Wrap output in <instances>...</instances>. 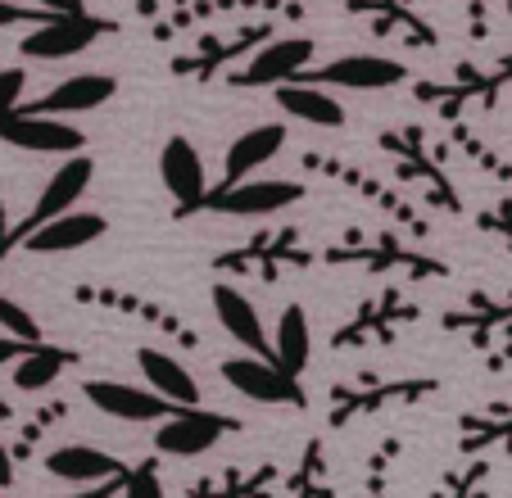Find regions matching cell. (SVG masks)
<instances>
[{"mask_svg":"<svg viewBox=\"0 0 512 498\" xmlns=\"http://www.w3.org/2000/svg\"><path fill=\"white\" fill-rule=\"evenodd\" d=\"M485 231H494V236H503L512 245V200H503V204H494L490 213H485Z\"/></svg>","mask_w":512,"mask_h":498,"instance_id":"obj_34","label":"cell"},{"mask_svg":"<svg viewBox=\"0 0 512 498\" xmlns=\"http://www.w3.org/2000/svg\"><path fill=\"white\" fill-rule=\"evenodd\" d=\"M73 363V354L68 349H55V345H28V354L14 358V385H19L23 394H41L50 390V385L59 381V372Z\"/></svg>","mask_w":512,"mask_h":498,"instance_id":"obj_24","label":"cell"},{"mask_svg":"<svg viewBox=\"0 0 512 498\" xmlns=\"http://www.w3.org/2000/svg\"><path fill=\"white\" fill-rule=\"evenodd\" d=\"M0 141L14 145V150H28V154H82L87 145V132L73 127L68 118H46V114H23L14 109L5 123H0Z\"/></svg>","mask_w":512,"mask_h":498,"instance_id":"obj_13","label":"cell"},{"mask_svg":"<svg viewBox=\"0 0 512 498\" xmlns=\"http://www.w3.org/2000/svg\"><path fill=\"white\" fill-rule=\"evenodd\" d=\"M508 87H512V55H499L494 64H454L449 82H413V96L422 105H435L445 118H458L472 105L494 109Z\"/></svg>","mask_w":512,"mask_h":498,"instance_id":"obj_1","label":"cell"},{"mask_svg":"<svg viewBox=\"0 0 512 498\" xmlns=\"http://www.w3.org/2000/svg\"><path fill=\"white\" fill-rule=\"evenodd\" d=\"M105 231L109 222L100 213H59V218L41 222L37 231H28L19 245L32 249V254H68V249H82L91 240H100Z\"/></svg>","mask_w":512,"mask_h":498,"instance_id":"obj_19","label":"cell"},{"mask_svg":"<svg viewBox=\"0 0 512 498\" xmlns=\"http://www.w3.org/2000/svg\"><path fill=\"white\" fill-rule=\"evenodd\" d=\"M50 14L46 10H37V5H14V0H0V32L5 28H23V23H46Z\"/></svg>","mask_w":512,"mask_h":498,"instance_id":"obj_32","label":"cell"},{"mask_svg":"<svg viewBox=\"0 0 512 498\" xmlns=\"http://www.w3.org/2000/svg\"><path fill=\"white\" fill-rule=\"evenodd\" d=\"M295 82H313V87H349V91H390L408 82V68L390 55H340L322 68H304Z\"/></svg>","mask_w":512,"mask_h":498,"instance_id":"obj_9","label":"cell"},{"mask_svg":"<svg viewBox=\"0 0 512 498\" xmlns=\"http://www.w3.org/2000/svg\"><path fill=\"white\" fill-rule=\"evenodd\" d=\"M286 123H259L250 132H241L232 145H227L223 159V186H236L245 177H254L263 163H272L281 150H286Z\"/></svg>","mask_w":512,"mask_h":498,"instance_id":"obj_18","label":"cell"},{"mask_svg":"<svg viewBox=\"0 0 512 498\" xmlns=\"http://www.w3.org/2000/svg\"><path fill=\"white\" fill-rule=\"evenodd\" d=\"M313 358V331H309V313H304L300 304H286L277 317V336H272V358L268 363H277L286 376H295L300 381L304 367H309Z\"/></svg>","mask_w":512,"mask_h":498,"instance_id":"obj_22","label":"cell"},{"mask_svg":"<svg viewBox=\"0 0 512 498\" xmlns=\"http://www.w3.org/2000/svg\"><path fill=\"white\" fill-rule=\"evenodd\" d=\"M91 177H96V163H91L87 154H68L55 173H50V182L41 186L32 213L19 222V227H14V245H19L28 231H37L41 222H50V218H59V213H73V209H78V200L87 195Z\"/></svg>","mask_w":512,"mask_h":498,"instance_id":"obj_11","label":"cell"},{"mask_svg":"<svg viewBox=\"0 0 512 498\" xmlns=\"http://www.w3.org/2000/svg\"><path fill=\"white\" fill-rule=\"evenodd\" d=\"M118 32L114 19H100V14H50L46 23H37V32L19 41L23 59H73L82 50H91L100 37Z\"/></svg>","mask_w":512,"mask_h":498,"instance_id":"obj_5","label":"cell"},{"mask_svg":"<svg viewBox=\"0 0 512 498\" xmlns=\"http://www.w3.org/2000/svg\"><path fill=\"white\" fill-rule=\"evenodd\" d=\"M118 489H123V480H105V485H96V489H78V494H68V498H114Z\"/></svg>","mask_w":512,"mask_h":498,"instance_id":"obj_38","label":"cell"},{"mask_svg":"<svg viewBox=\"0 0 512 498\" xmlns=\"http://www.w3.org/2000/svg\"><path fill=\"white\" fill-rule=\"evenodd\" d=\"M23 87H28V68H0V123L23 105Z\"/></svg>","mask_w":512,"mask_h":498,"instance_id":"obj_31","label":"cell"},{"mask_svg":"<svg viewBox=\"0 0 512 498\" xmlns=\"http://www.w3.org/2000/svg\"><path fill=\"white\" fill-rule=\"evenodd\" d=\"M209 299H213V313H218L223 331L236 340V345L250 349L254 358H272V340H268V331H263L259 308H254V299H250V295H241L236 286L218 281V286L209 290Z\"/></svg>","mask_w":512,"mask_h":498,"instance_id":"obj_17","label":"cell"},{"mask_svg":"<svg viewBox=\"0 0 512 498\" xmlns=\"http://www.w3.org/2000/svg\"><path fill=\"white\" fill-rule=\"evenodd\" d=\"M499 322H512V295H503V299H476L472 304V313H454L449 317V326H499Z\"/></svg>","mask_w":512,"mask_h":498,"instance_id":"obj_29","label":"cell"},{"mask_svg":"<svg viewBox=\"0 0 512 498\" xmlns=\"http://www.w3.org/2000/svg\"><path fill=\"white\" fill-rule=\"evenodd\" d=\"M467 37L472 41L490 37V0H467Z\"/></svg>","mask_w":512,"mask_h":498,"instance_id":"obj_33","label":"cell"},{"mask_svg":"<svg viewBox=\"0 0 512 498\" xmlns=\"http://www.w3.org/2000/svg\"><path fill=\"white\" fill-rule=\"evenodd\" d=\"M508 19H512V0H508Z\"/></svg>","mask_w":512,"mask_h":498,"instance_id":"obj_42","label":"cell"},{"mask_svg":"<svg viewBox=\"0 0 512 498\" xmlns=\"http://www.w3.org/2000/svg\"><path fill=\"white\" fill-rule=\"evenodd\" d=\"M10 417H14V408H10V399L0 394V422H10Z\"/></svg>","mask_w":512,"mask_h":498,"instance_id":"obj_41","label":"cell"},{"mask_svg":"<svg viewBox=\"0 0 512 498\" xmlns=\"http://www.w3.org/2000/svg\"><path fill=\"white\" fill-rule=\"evenodd\" d=\"M336 259H363V263H372V268H408V272H417V277L445 272V263H431V259H422V254H413V249H399L395 240H381L377 249H340Z\"/></svg>","mask_w":512,"mask_h":498,"instance_id":"obj_25","label":"cell"},{"mask_svg":"<svg viewBox=\"0 0 512 498\" xmlns=\"http://www.w3.org/2000/svg\"><path fill=\"white\" fill-rule=\"evenodd\" d=\"M5 200H0V263H5V254H10L14 249V227H10V218H5Z\"/></svg>","mask_w":512,"mask_h":498,"instance_id":"obj_37","label":"cell"},{"mask_svg":"<svg viewBox=\"0 0 512 498\" xmlns=\"http://www.w3.org/2000/svg\"><path fill=\"white\" fill-rule=\"evenodd\" d=\"M313 55H318V41L313 37H268L245 68L227 73V87L236 91H254V87H286L304 68H313Z\"/></svg>","mask_w":512,"mask_h":498,"instance_id":"obj_4","label":"cell"},{"mask_svg":"<svg viewBox=\"0 0 512 498\" xmlns=\"http://www.w3.org/2000/svg\"><path fill=\"white\" fill-rule=\"evenodd\" d=\"M82 394L91 399V408H100L105 417L114 422H136V426H150V422H164L173 403L159 399L155 390L145 385H127V381H109V376H96V381L82 385Z\"/></svg>","mask_w":512,"mask_h":498,"instance_id":"obj_14","label":"cell"},{"mask_svg":"<svg viewBox=\"0 0 512 498\" xmlns=\"http://www.w3.org/2000/svg\"><path fill=\"white\" fill-rule=\"evenodd\" d=\"M159 177H164L168 195H173V218H195L209 195V177H204V159L186 136H168L159 150Z\"/></svg>","mask_w":512,"mask_h":498,"instance_id":"obj_12","label":"cell"},{"mask_svg":"<svg viewBox=\"0 0 512 498\" xmlns=\"http://www.w3.org/2000/svg\"><path fill=\"white\" fill-rule=\"evenodd\" d=\"M272 32H277V19L241 23V28H232V32H200V41H195L191 50L173 55L168 73H173V77H191V82H213V77H223V68L250 59L254 50L272 37Z\"/></svg>","mask_w":512,"mask_h":498,"instance_id":"obj_2","label":"cell"},{"mask_svg":"<svg viewBox=\"0 0 512 498\" xmlns=\"http://www.w3.org/2000/svg\"><path fill=\"white\" fill-rule=\"evenodd\" d=\"M227 14H263V19H304L300 0H177L173 14H155V28L150 37L155 41H177L186 32H200L204 23L227 19Z\"/></svg>","mask_w":512,"mask_h":498,"instance_id":"obj_3","label":"cell"},{"mask_svg":"<svg viewBox=\"0 0 512 498\" xmlns=\"http://www.w3.org/2000/svg\"><path fill=\"white\" fill-rule=\"evenodd\" d=\"M277 105H281V114L300 118V123L345 127V105L327 87H313V82H286V87H277Z\"/></svg>","mask_w":512,"mask_h":498,"instance_id":"obj_23","label":"cell"},{"mask_svg":"<svg viewBox=\"0 0 512 498\" xmlns=\"http://www.w3.org/2000/svg\"><path fill=\"white\" fill-rule=\"evenodd\" d=\"M304 200L300 182H277V177H245L236 186H218L204 195L200 213H227V218H268Z\"/></svg>","mask_w":512,"mask_h":498,"instance_id":"obj_6","label":"cell"},{"mask_svg":"<svg viewBox=\"0 0 512 498\" xmlns=\"http://www.w3.org/2000/svg\"><path fill=\"white\" fill-rule=\"evenodd\" d=\"M46 471L55 480L68 485H105V480H123L127 467L105 449H91V444H64V449L46 453Z\"/></svg>","mask_w":512,"mask_h":498,"instance_id":"obj_20","label":"cell"},{"mask_svg":"<svg viewBox=\"0 0 512 498\" xmlns=\"http://www.w3.org/2000/svg\"><path fill=\"white\" fill-rule=\"evenodd\" d=\"M136 367H141V376H145V390H155L159 399H168L173 408H195V403H200V385L186 372V363H177L173 354H164V349H141Z\"/></svg>","mask_w":512,"mask_h":498,"instance_id":"obj_21","label":"cell"},{"mask_svg":"<svg viewBox=\"0 0 512 498\" xmlns=\"http://www.w3.org/2000/svg\"><path fill=\"white\" fill-rule=\"evenodd\" d=\"M345 14L368 23L372 37L404 41V46H413V50L440 46V32L431 28V19L417 10L413 0H345Z\"/></svg>","mask_w":512,"mask_h":498,"instance_id":"obj_8","label":"cell"},{"mask_svg":"<svg viewBox=\"0 0 512 498\" xmlns=\"http://www.w3.org/2000/svg\"><path fill=\"white\" fill-rule=\"evenodd\" d=\"M14 485V462H10V449H5V440H0V489Z\"/></svg>","mask_w":512,"mask_h":498,"instance_id":"obj_39","label":"cell"},{"mask_svg":"<svg viewBox=\"0 0 512 498\" xmlns=\"http://www.w3.org/2000/svg\"><path fill=\"white\" fill-rule=\"evenodd\" d=\"M223 381L232 385L236 394H245V399L254 403H295V408H304V385L295 381V376H286L277 363H268V358H227L223 363Z\"/></svg>","mask_w":512,"mask_h":498,"instance_id":"obj_15","label":"cell"},{"mask_svg":"<svg viewBox=\"0 0 512 498\" xmlns=\"http://www.w3.org/2000/svg\"><path fill=\"white\" fill-rule=\"evenodd\" d=\"M118 494L123 498H168L155 462H136V467L123 476V489H118Z\"/></svg>","mask_w":512,"mask_h":498,"instance_id":"obj_30","label":"cell"},{"mask_svg":"<svg viewBox=\"0 0 512 498\" xmlns=\"http://www.w3.org/2000/svg\"><path fill=\"white\" fill-rule=\"evenodd\" d=\"M454 141H458V150H463L472 163H481V168H485L490 177H499V182H508V186H512V163L503 159L499 150H490V145H485L481 136H472L467 127H454Z\"/></svg>","mask_w":512,"mask_h":498,"instance_id":"obj_27","label":"cell"},{"mask_svg":"<svg viewBox=\"0 0 512 498\" xmlns=\"http://www.w3.org/2000/svg\"><path fill=\"white\" fill-rule=\"evenodd\" d=\"M381 145H386V150L399 159L404 177H417V182L431 191L435 204H445V209H458V191H454V182L445 177V168H440V154H435V145L426 141L422 127H417V123L390 127V132H381Z\"/></svg>","mask_w":512,"mask_h":498,"instance_id":"obj_10","label":"cell"},{"mask_svg":"<svg viewBox=\"0 0 512 498\" xmlns=\"http://www.w3.org/2000/svg\"><path fill=\"white\" fill-rule=\"evenodd\" d=\"M136 10H141L145 19H155V14H159V0H136Z\"/></svg>","mask_w":512,"mask_h":498,"instance_id":"obj_40","label":"cell"},{"mask_svg":"<svg viewBox=\"0 0 512 498\" xmlns=\"http://www.w3.org/2000/svg\"><path fill=\"white\" fill-rule=\"evenodd\" d=\"M286 240H290V231L268 236V240H254V245H245V249H236V254H227V259H218V268H254V272H263V277H272V272H277V259L304 263V254H295V249H277V245H286Z\"/></svg>","mask_w":512,"mask_h":498,"instance_id":"obj_26","label":"cell"},{"mask_svg":"<svg viewBox=\"0 0 512 498\" xmlns=\"http://www.w3.org/2000/svg\"><path fill=\"white\" fill-rule=\"evenodd\" d=\"M28 354V345L23 340H14V336H0V367L5 363H14V358H23Z\"/></svg>","mask_w":512,"mask_h":498,"instance_id":"obj_36","label":"cell"},{"mask_svg":"<svg viewBox=\"0 0 512 498\" xmlns=\"http://www.w3.org/2000/svg\"><path fill=\"white\" fill-rule=\"evenodd\" d=\"M118 91V82L109 73H78L64 77L59 87H50L41 100L32 105H19L23 114H46V118H68V114H91V109L109 105Z\"/></svg>","mask_w":512,"mask_h":498,"instance_id":"obj_16","label":"cell"},{"mask_svg":"<svg viewBox=\"0 0 512 498\" xmlns=\"http://www.w3.org/2000/svg\"><path fill=\"white\" fill-rule=\"evenodd\" d=\"M46 14H87V0H32Z\"/></svg>","mask_w":512,"mask_h":498,"instance_id":"obj_35","label":"cell"},{"mask_svg":"<svg viewBox=\"0 0 512 498\" xmlns=\"http://www.w3.org/2000/svg\"><path fill=\"white\" fill-rule=\"evenodd\" d=\"M0 326H5V336L23 340V345H41V340H46L41 336V326H37V317L10 295H0Z\"/></svg>","mask_w":512,"mask_h":498,"instance_id":"obj_28","label":"cell"},{"mask_svg":"<svg viewBox=\"0 0 512 498\" xmlns=\"http://www.w3.org/2000/svg\"><path fill=\"white\" fill-rule=\"evenodd\" d=\"M236 417H227V412H209V408H173L159 422L155 431V449L164 453V458H200V453H209L213 444L223 440L227 431H236Z\"/></svg>","mask_w":512,"mask_h":498,"instance_id":"obj_7","label":"cell"}]
</instances>
